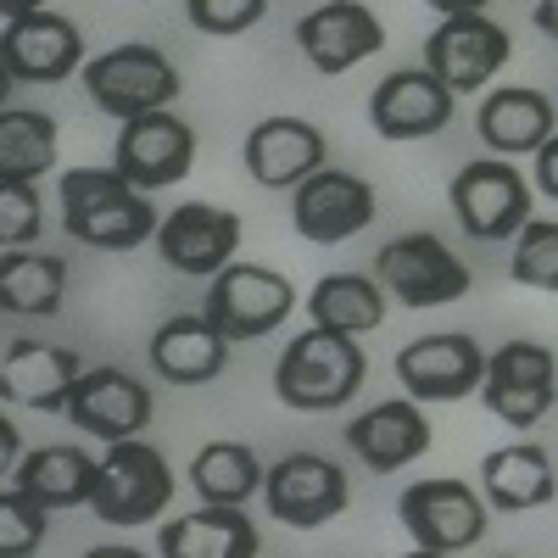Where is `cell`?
<instances>
[{"label":"cell","instance_id":"cell-16","mask_svg":"<svg viewBox=\"0 0 558 558\" xmlns=\"http://www.w3.org/2000/svg\"><path fill=\"white\" fill-rule=\"evenodd\" d=\"M452 107L458 96L430 73V68H402V73H386L368 96V123L386 140H430L452 123Z\"/></svg>","mask_w":558,"mask_h":558},{"label":"cell","instance_id":"cell-11","mask_svg":"<svg viewBox=\"0 0 558 558\" xmlns=\"http://www.w3.org/2000/svg\"><path fill=\"white\" fill-rule=\"evenodd\" d=\"M452 213L475 241H508L531 223V184L508 157L463 162L452 179Z\"/></svg>","mask_w":558,"mask_h":558},{"label":"cell","instance_id":"cell-14","mask_svg":"<svg viewBox=\"0 0 558 558\" xmlns=\"http://www.w3.org/2000/svg\"><path fill=\"white\" fill-rule=\"evenodd\" d=\"M62 413L84 436L112 447V441H129L151 425V386L134 380L129 368H84Z\"/></svg>","mask_w":558,"mask_h":558},{"label":"cell","instance_id":"cell-18","mask_svg":"<svg viewBox=\"0 0 558 558\" xmlns=\"http://www.w3.org/2000/svg\"><path fill=\"white\" fill-rule=\"evenodd\" d=\"M0 62H7L12 84H62L84 62V34L57 12L17 17L0 34Z\"/></svg>","mask_w":558,"mask_h":558},{"label":"cell","instance_id":"cell-34","mask_svg":"<svg viewBox=\"0 0 558 558\" xmlns=\"http://www.w3.org/2000/svg\"><path fill=\"white\" fill-rule=\"evenodd\" d=\"M184 17H191L196 34L229 39V34H246L268 17V0H184Z\"/></svg>","mask_w":558,"mask_h":558},{"label":"cell","instance_id":"cell-10","mask_svg":"<svg viewBox=\"0 0 558 558\" xmlns=\"http://www.w3.org/2000/svg\"><path fill=\"white\" fill-rule=\"evenodd\" d=\"M486 363L492 352H481L475 336L441 330V336H418L397 352V380L413 402H463L481 391Z\"/></svg>","mask_w":558,"mask_h":558},{"label":"cell","instance_id":"cell-5","mask_svg":"<svg viewBox=\"0 0 558 558\" xmlns=\"http://www.w3.org/2000/svg\"><path fill=\"white\" fill-rule=\"evenodd\" d=\"M84 89L107 118L129 123V118H146L162 112L179 96V73L173 62L157 51V45H118V51H101L84 62Z\"/></svg>","mask_w":558,"mask_h":558},{"label":"cell","instance_id":"cell-31","mask_svg":"<svg viewBox=\"0 0 558 558\" xmlns=\"http://www.w3.org/2000/svg\"><path fill=\"white\" fill-rule=\"evenodd\" d=\"M263 481H268V470L241 441H207L191 463V486L202 502H246L263 492Z\"/></svg>","mask_w":558,"mask_h":558},{"label":"cell","instance_id":"cell-8","mask_svg":"<svg viewBox=\"0 0 558 558\" xmlns=\"http://www.w3.org/2000/svg\"><path fill=\"white\" fill-rule=\"evenodd\" d=\"M397 514L418 553H470L486 536V502L470 481H413L397 502Z\"/></svg>","mask_w":558,"mask_h":558},{"label":"cell","instance_id":"cell-17","mask_svg":"<svg viewBox=\"0 0 558 558\" xmlns=\"http://www.w3.org/2000/svg\"><path fill=\"white\" fill-rule=\"evenodd\" d=\"M235 246H241V218L229 207H213V202H184L157 229L162 263L179 274H202V279H213L218 268L235 263Z\"/></svg>","mask_w":558,"mask_h":558},{"label":"cell","instance_id":"cell-35","mask_svg":"<svg viewBox=\"0 0 558 558\" xmlns=\"http://www.w3.org/2000/svg\"><path fill=\"white\" fill-rule=\"evenodd\" d=\"M39 235V191L34 179H0V241L28 246Z\"/></svg>","mask_w":558,"mask_h":558},{"label":"cell","instance_id":"cell-33","mask_svg":"<svg viewBox=\"0 0 558 558\" xmlns=\"http://www.w3.org/2000/svg\"><path fill=\"white\" fill-rule=\"evenodd\" d=\"M45 514H51V508L7 481V492H0V547L7 553H39L45 547Z\"/></svg>","mask_w":558,"mask_h":558},{"label":"cell","instance_id":"cell-12","mask_svg":"<svg viewBox=\"0 0 558 558\" xmlns=\"http://www.w3.org/2000/svg\"><path fill=\"white\" fill-rule=\"evenodd\" d=\"M347 475H341V463H330L324 452H291V458H279L268 481H263V502H268V514L279 525H291V531H318V525H330L336 514H347Z\"/></svg>","mask_w":558,"mask_h":558},{"label":"cell","instance_id":"cell-37","mask_svg":"<svg viewBox=\"0 0 558 558\" xmlns=\"http://www.w3.org/2000/svg\"><path fill=\"white\" fill-rule=\"evenodd\" d=\"M536 28L558 45V0H536Z\"/></svg>","mask_w":558,"mask_h":558},{"label":"cell","instance_id":"cell-27","mask_svg":"<svg viewBox=\"0 0 558 558\" xmlns=\"http://www.w3.org/2000/svg\"><path fill=\"white\" fill-rule=\"evenodd\" d=\"M96 475L101 463L89 458L84 447H34L17 470H12V486H23L34 502H45L57 514V508H89L96 497Z\"/></svg>","mask_w":558,"mask_h":558},{"label":"cell","instance_id":"cell-13","mask_svg":"<svg viewBox=\"0 0 558 558\" xmlns=\"http://www.w3.org/2000/svg\"><path fill=\"white\" fill-rule=\"evenodd\" d=\"M291 223L313 246H341V241L363 235V229L375 223V184L347 173V168H318L313 179L296 184Z\"/></svg>","mask_w":558,"mask_h":558},{"label":"cell","instance_id":"cell-39","mask_svg":"<svg viewBox=\"0 0 558 558\" xmlns=\"http://www.w3.org/2000/svg\"><path fill=\"white\" fill-rule=\"evenodd\" d=\"M0 458H7V470H17V425H12V418H7V425H0Z\"/></svg>","mask_w":558,"mask_h":558},{"label":"cell","instance_id":"cell-6","mask_svg":"<svg viewBox=\"0 0 558 558\" xmlns=\"http://www.w3.org/2000/svg\"><path fill=\"white\" fill-rule=\"evenodd\" d=\"M375 279L402 307H447L458 296H470V268H463V257L447 241L425 235V229L386 241L375 252Z\"/></svg>","mask_w":558,"mask_h":558},{"label":"cell","instance_id":"cell-28","mask_svg":"<svg viewBox=\"0 0 558 558\" xmlns=\"http://www.w3.org/2000/svg\"><path fill=\"white\" fill-rule=\"evenodd\" d=\"M68 296V263L51 252L7 246L0 252V307L23 318H51Z\"/></svg>","mask_w":558,"mask_h":558},{"label":"cell","instance_id":"cell-4","mask_svg":"<svg viewBox=\"0 0 558 558\" xmlns=\"http://www.w3.org/2000/svg\"><path fill=\"white\" fill-rule=\"evenodd\" d=\"M202 313L218 324V336H229V341H263L296 313V286L279 268L229 263V268L213 274Z\"/></svg>","mask_w":558,"mask_h":558},{"label":"cell","instance_id":"cell-22","mask_svg":"<svg viewBox=\"0 0 558 558\" xmlns=\"http://www.w3.org/2000/svg\"><path fill=\"white\" fill-rule=\"evenodd\" d=\"M78 375H84L78 352L51 347V341H12L7 357H0V391H7V402L34 408V413L68 408Z\"/></svg>","mask_w":558,"mask_h":558},{"label":"cell","instance_id":"cell-36","mask_svg":"<svg viewBox=\"0 0 558 558\" xmlns=\"http://www.w3.org/2000/svg\"><path fill=\"white\" fill-rule=\"evenodd\" d=\"M536 184H542V196H553V202H558V134L536 151Z\"/></svg>","mask_w":558,"mask_h":558},{"label":"cell","instance_id":"cell-7","mask_svg":"<svg viewBox=\"0 0 558 558\" xmlns=\"http://www.w3.org/2000/svg\"><path fill=\"white\" fill-rule=\"evenodd\" d=\"M481 402L492 418L514 430H531L553 413L558 402V357L542 341H502L486 363V380H481Z\"/></svg>","mask_w":558,"mask_h":558},{"label":"cell","instance_id":"cell-21","mask_svg":"<svg viewBox=\"0 0 558 558\" xmlns=\"http://www.w3.org/2000/svg\"><path fill=\"white\" fill-rule=\"evenodd\" d=\"M347 447L368 463L375 475H391V470H408L413 458L430 452V418L413 397L402 402H375L368 413H357L347 425Z\"/></svg>","mask_w":558,"mask_h":558},{"label":"cell","instance_id":"cell-38","mask_svg":"<svg viewBox=\"0 0 558 558\" xmlns=\"http://www.w3.org/2000/svg\"><path fill=\"white\" fill-rule=\"evenodd\" d=\"M425 7H436L441 17H463V12H486V0H425Z\"/></svg>","mask_w":558,"mask_h":558},{"label":"cell","instance_id":"cell-9","mask_svg":"<svg viewBox=\"0 0 558 558\" xmlns=\"http://www.w3.org/2000/svg\"><path fill=\"white\" fill-rule=\"evenodd\" d=\"M508 57H514V45H508V28L492 23L486 12H463V17H441L425 39V68L452 89V96H470V89H486Z\"/></svg>","mask_w":558,"mask_h":558},{"label":"cell","instance_id":"cell-3","mask_svg":"<svg viewBox=\"0 0 558 558\" xmlns=\"http://www.w3.org/2000/svg\"><path fill=\"white\" fill-rule=\"evenodd\" d=\"M173 502V470L157 447H146L140 436L112 441V452L101 458V475H96V497H89V514L101 525L134 531V525H151L168 514Z\"/></svg>","mask_w":558,"mask_h":558},{"label":"cell","instance_id":"cell-23","mask_svg":"<svg viewBox=\"0 0 558 558\" xmlns=\"http://www.w3.org/2000/svg\"><path fill=\"white\" fill-rule=\"evenodd\" d=\"M229 336H218V324L207 313H179L151 336V368L168 386H207L223 375L229 363Z\"/></svg>","mask_w":558,"mask_h":558},{"label":"cell","instance_id":"cell-25","mask_svg":"<svg viewBox=\"0 0 558 558\" xmlns=\"http://www.w3.org/2000/svg\"><path fill=\"white\" fill-rule=\"evenodd\" d=\"M162 558H257V531L241 502H202L196 514H179L157 536Z\"/></svg>","mask_w":558,"mask_h":558},{"label":"cell","instance_id":"cell-32","mask_svg":"<svg viewBox=\"0 0 558 558\" xmlns=\"http://www.w3.org/2000/svg\"><path fill=\"white\" fill-rule=\"evenodd\" d=\"M531 291H547L558 296V223H525L514 235V268H508Z\"/></svg>","mask_w":558,"mask_h":558},{"label":"cell","instance_id":"cell-2","mask_svg":"<svg viewBox=\"0 0 558 558\" xmlns=\"http://www.w3.org/2000/svg\"><path fill=\"white\" fill-rule=\"evenodd\" d=\"M368 380V357L357 347V336L347 330H302L274 363V397L296 408V413H324V408H341L363 391Z\"/></svg>","mask_w":558,"mask_h":558},{"label":"cell","instance_id":"cell-26","mask_svg":"<svg viewBox=\"0 0 558 558\" xmlns=\"http://www.w3.org/2000/svg\"><path fill=\"white\" fill-rule=\"evenodd\" d=\"M481 492L492 508L502 514H525V508H547L558 497V475H553V458L531 441L520 447H497L481 458Z\"/></svg>","mask_w":558,"mask_h":558},{"label":"cell","instance_id":"cell-29","mask_svg":"<svg viewBox=\"0 0 558 558\" xmlns=\"http://www.w3.org/2000/svg\"><path fill=\"white\" fill-rule=\"evenodd\" d=\"M307 313L324 330H347V336H368L386 318V286L375 274H324L307 291Z\"/></svg>","mask_w":558,"mask_h":558},{"label":"cell","instance_id":"cell-1","mask_svg":"<svg viewBox=\"0 0 558 558\" xmlns=\"http://www.w3.org/2000/svg\"><path fill=\"white\" fill-rule=\"evenodd\" d=\"M62 223L78 246L96 252H134L157 241V207L151 191H140L134 179H123V168H73L62 179Z\"/></svg>","mask_w":558,"mask_h":558},{"label":"cell","instance_id":"cell-20","mask_svg":"<svg viewBox=\"0 0 558 558\" xmlns=\"http://www.w3.org/2000/svg\"><path fill=\"white\" fill-rule=\"evenodd\" d=\"M330 157V140H324L307 118H263L246 134V173L268 191H296L302 179H313Z\"/></svg>","mask_w":558,"mask_h":558},{"label":"cell","instance_id":"cell-15","mask_svg":"<svg viewBox=\"0 0 558 558\" xmlns=\"http://www.w3.org/2000/svg\"><path fill=\"white\" fill-rule=\"evenodd\" d=\"M112 162L123 168V179H134L140 191H162V184H179L196 162V129L173 118L168 107L162 112H146V118H129L123 134H118V151Z\"/></svg>","mask_w":558,"mask_h":558},{"label":"cell","instance_id":"cell-30","mask_svg":"<svg viewBox=\"0 0 558 558\" xmlns=\"http://www.w3.org/2000/svg\"><path fill=\"white\" fill-rule=\"evenodd\" d=\"M57 118L34 107H7L0 112V179H45L57 168Z\"/></svg>","mask_w":558,"mask_h":558},{"label":"cell","instance_id":"cell-40","mask_svg":"<svg viewBox=\"0 0 558 558\" xmlns=\"http://www.w3.org/2000/svg\"><path fill=\"white\" fill-rule=\"evenodd\" d=\"M0 12H7V23H17V17H34V12H45V0H0Z\"/></svg>","mask_w":558,"mask_h":558},{"label":"cell","instance_id":"cell-24","mask_svg":"<svg viewBox=\"0 0 558 558\" xmlns=\"http://www.w3.org/2000/svg\"><path fill=\"white\" fill-rule=\"evenodd\" d=\"M558 107L547 96H536V89L525 84H508V89H492V96L481 101V140L497 151V157H536L547 140L558 134Z\"/></svg>","mask_w":558,"mask_h":558},{"label":"cell","instance_id":"cell-19","mask_svg":"<svg viewBox=\"0 0 558 558\" xmlns=\"http://www.w3.org/2000/svg\"><path fill=\"white\" fill-rule=\"evenodd\" d=\"M296 45L302 57L318 68V73H352L357 62H368L386 45V28L380 17L363 7V0H324L318 12H307L296 23Z\"/></svg>","mask_w":558,"mask_h":558}]
</instances>
